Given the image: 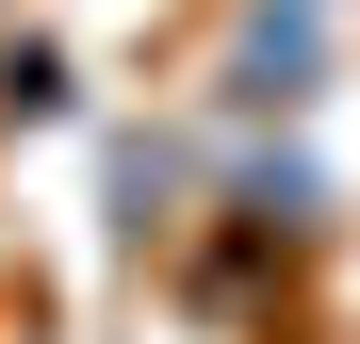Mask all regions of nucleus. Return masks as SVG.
<instances>
[{
    "mask_svg": "<svg viewBox=\"0 0 360 344\" xmlns=\"http://www.w3.org/2000/svg\"><path fill=\"white\" fill-rule=\"evenodd\" d=\"M311 82H328V0H246L229 98H311Z\"/></svg>",
    "mask_w": 360,
    "mask_h": 344,
    "instance_id": "f257e3e1",
    "label": "nucleus"
}]
</instances>
